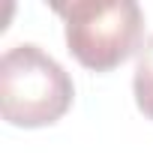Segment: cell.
<instances>
[{
    "label": "cell",
    "instance_id": "6da1fadb",
    "mask_svg": "<svg viewBox=\"0 0 153 153\" xmlns=\"http://www.w3.org/2000/svg\"><path fill=\"white\" fill-rule=\"evenodd\" d=\"M75 99L69 72L33 42H21L0 57V114L9 126L42 129L57 123Z\"/></svg>",
    "mask_w": 153,
    "mask_h": 153
},
{
    "label": "cell",
    "instance_id": "7a4b0ae2",
    "mask_svg": "<svg viewBox=\"0 0 153 153\" xmlns=\"http://www.w3.org/2000/svg\"><path fill=\"white\" fill-rule=\"evenodd\" d=\"M54 12L69 54L90 72H111L141 51L144 12L135 0H72L54 3Z\"/></svg>",
    "mask_w": 153,
    "mask_h": 153
},
{
    "label": "cell",
    "instance_id": "3957f363",
    "mask_svg": "<svg viewBox=\"0 0 153 153\" xmlns=\"http://www.w3.org/2000/svg\"><path fill=\"white\" fill-rule=\"evenodd\" d=\"M132 93L138 111L153 120V36L141 45L138 60H135V75H132Z\"/></svg>",
    "mask_w": 153,
    "mask_h": 153
}]
</instances>
